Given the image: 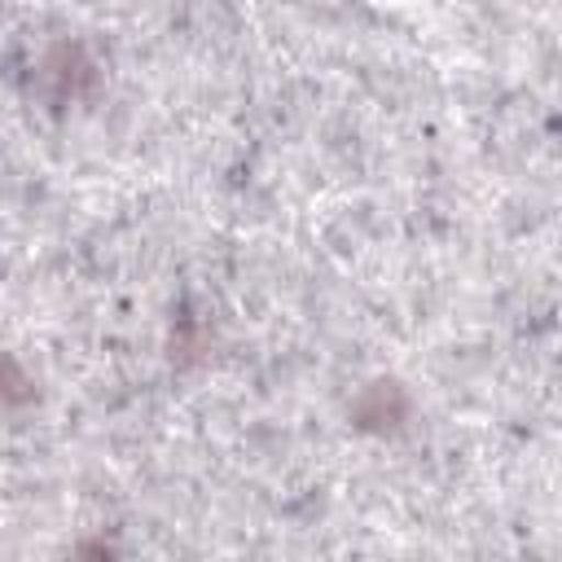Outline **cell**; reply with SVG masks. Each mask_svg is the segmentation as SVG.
Here are the masks:
<instances>
[{"mask_svg":"<svg viewBox=\"0 0 562 562\" xmlns=\"http://www.w3.org/2000/svg\"><path fill=\"white\" fill-rule=\"evenodd\" d=\"M26 395H31V382H26V373H22L13 360H0V404L26 400Z\"/></svg>","mask_w":562,"mask_h":562,"instance_id":"cell-1","label":"cell"}]
</instances>
